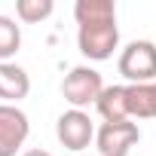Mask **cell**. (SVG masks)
<instances>
[{
	"label": "cell",
	"mask_w": 156,
	"mask_h": 156,
	"mask_svg": "<svg viewBox=\"0 0 156 156\" xmlns=\"http://www.w3.org/2000/svg\"><path fill=\"white\" fill-rule=\"evenodd\" d=\"M76 19V46L89 61H107L119 46L116 28V6L110 0H76L73 3Z\"/></svg>",
	"instance_id": "cell-1"
},
{
	"label": "cell",
	"mask_w": 156,
	"mask_h": 156,
	"mask_svg": "<svg viewBox=\"0 0 156 156\" xmlns=\"http://www.w3.org/2000/svg\"><path fill=\"white\" fill-rule=\"evenodd\" d=\"M104 92V80H101V73L89 64H76L64 80H61V95L64 101L73 107V110H83L89 104H95Z\"/></svg>",
	"instance_id": "cell-2"
},
{
	"label": "cell",
	"mask_w": 156,
	"mask_h": 156,
	"mask_svg": "<svg viewBox=\"0 0 156 156\" xmlns=\"http://www.w3.org/2000/svg\"><path fill=\"white\" fill-rule=\"evenodd\" d=\"M116 67L129 83H156V43L132 40L119 52Z\"/></svg>",
	"instance_id": "cell-3"
},
{
	"label": "cell",
	"mask_w": 156,
	"mask_h": 156,
	"mask_svg": "<svg viewBox=\"0 0 156 156\" xmlns=\"http://www.w3.org/2000/svg\"><path fill=\"white\" fill-rule=\"evenodd\" d=\"M55 138L61 147H67L70 153H80L95 141V122L89 119L86 110H64L55 119Z\"/></svg>",
	"instance_id": "cell-4"
},
{
	"label": "cell",
	"mask_w": 156,
	"mask_h": 156,
	"mask_svg": "<svg viewBox=\"0 0 156 156\" xmlns=\"http://www.w3.org/2000/svg\"><path fill=\"white\" fill-rule=\"evenodd\" d=\"M138 141H141V129L132 119H126V122H104L95 132V147H98L101 156H129Z\"/></svg>",
	"instance_id": "cell-5"
},
{
	"label": "cell",
	"mask_w": 156,
	"mask_h": 156,
	"mask_svg": "<svg viewBox=\"0 0 156 156\" xmlns=\"http://www.w3.org/2000/svg\"><path fill=\"white\" fill-rule=\"evenodd\" d=\"M31 135L28 113L19 104H0V156H16Z\"/></svg>",
	"instance_id": "cell-6"
},
{
	"label": "cell",
	"mask_w": 156,
	"mask_h": 156,
	"mask_svg": "<svg viewBox=\"0 0 156 156\" xmlns=\"http://www.w3.org/2000/svg\"><path fill=\"white\" fill-rule=\"evenodd\" d=\"M31 92V76L12 61H0V104H19Z\"/></svg>",
	"instance_id": "cell-7"
},
{
	"label": "cell",
	"mask_w": 156,
	"mask_h": 156,
	"mask_svg": "<svg viewBox=\"0 0 156 156\" xmlns=\"http://www.w3.org/2000/svg\"><path fill=\"white\" fill-rule=\"evenodd\" d=\"M126 101H129V119H156V98H153V83H129L126 86Z\"/></svg>",
	"instance_id": "cell-8"
},
{
	"label": "cell",
	"mask_w": 156,
	"mask_h": 156,
	"mask_svg": "<svg viewBox=\"0 0 156 156\" xmlns=\"http://www.w3.org/2000/svg\"><path fill=\"white\" fill-rule=\"evenodd\" d=\"M95 110L101 113V119H104V122H126V119H129L126 86H104L101 98L95 101Z\"/></svg>",
	"instance_id": "cell-9"
},
{
	"label": "cell",
	"mask_w": 156,
	"mask_h": 156,
	"mask_svg": "<svg viewBox=\"0 0 156 156\" xmlns=\"http://www.w3.org/2000/svg\"><path fill=\"white\" fill-rule=\"evenodd\" d=\"M19 49H22V28L16 25V19L0 16V61H9Z\"/></svg>",
	"instance_id": "cell-10"
},
{
	"label": "cell",
	"mask_w": 156,
	"mask_h": 156,
	"mask_svg": "<svg viewBox=\"0 0 156 156\" xmlns=\"http://www.w3.org/2000/svg\"><path fill=\"white\" fill-rule=\"evenodd\" d=\"M52 9H55L52 0H19V3H16V16H19L25 25H37V22L49 19Z\"/></svg>",
	"instance_id": "cell-11"
},
{
	"label": "cell",
	"mask_w": 156,
	"mask_h": 156,
	"mask_svg": "<svg viewBox=\"0 0 156 156\" xmlns=\"http://www.w3.org/2000/svg\"><path fill=\"white\" fill-rule=\"evenodd\" d=\"M22 156H52V153H46V150H25Z\"/></svg>",
	"instance_id": "cell-12"
},
{
	"label": "cell",
	"mask_w": 156,
	"mask_h": 156,
	"mask_svg": "<svg viewBox=\"0 0 156 156\" xmlns=\"http://www.w3.org/2000/svg\"><path fill=\"white\" fill-rule=\"evenodd\" d=\"M153 98H156V83H153Z\"/></svg>",
	"instance_id": "cell-13"
}]
</instances>
